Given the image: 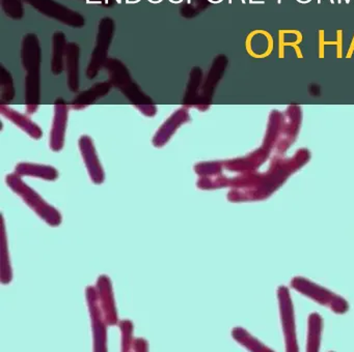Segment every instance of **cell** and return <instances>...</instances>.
<instances>
[{"label":"cell","mask_w":354,"mask_h":352,"mask_svg":"<svg viewBox=\"0 0 354 352\" xmlns=\"http://www.w3.org/2000/svg\"><path fill=\"white\" fill-rule=\"evenodd\" d=\"M26 2L32 4L43 14L57 19L65 24L76 27L84 24V19L78 12H73L53 0H26Z\"/></svg>","instance_id":"6da1fadb"},{"label":"cell","mask_w":354,"mask_h":352,"mask_svg":"<svg viewBox=\"0 0 354 352\" xmlns=\"http://www.w3.org/2000/svg\"><path fill=\"white\" fill-rule=\"evenodd\" d=\"M3 8L8 16L13 17V18H20L22 16L20 0H3Z\"/></svg>","instance_id":"7a4b0ae2"},{"label":"cell","mask_w":354,"mask_h":352,"mask_svg":"<svg viewBox=\"0 0 354 352\" xmlns=\"http://www.w3.org/2000/svg\"><path fill=\"white\" fill-rule=\"evenodd\" d=\"M153 1H159V0H153Z\"/></svg>","instance_id":"3957f363"},{"label":"cell","mask_w":354,"mask_h":352,"mask_svg":"<svg viewBox=\"0 0 354 352\" xmlns=\"http://www.w3.org/2000/svg\"><path fill=\"white\" fill-rule=\"evenodd\" d=\"M213 1H218V0H213Z\"/></svg>","instance_id":"277c9868"}]
</instances>
